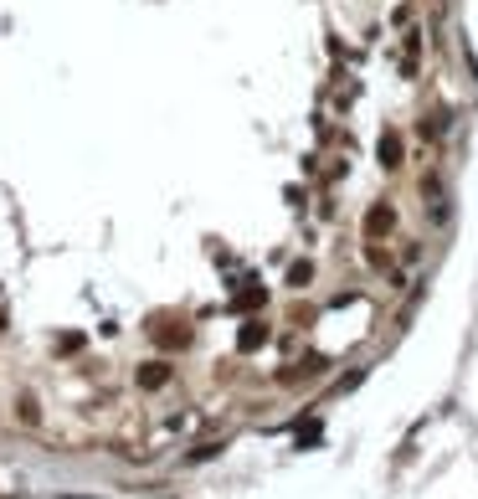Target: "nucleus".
<instances>
[{
	"label": "nucleus",
	"instance_id": "1",
	"mask_svg": "<svg viewBox=\"0 0 478 499\" xmlns=\"http://www.w3.org/2000/svg\"><path fill=\"white\" fill-rule=\"evenodd\" d=\"M391 227H396V206H386V201H381V206H370V216H365V237L376 242V237H386Z\"/></svg>",
	"mask_w": 478,
	"mask_h": 499
},
{
	"label": "nucleus",
	"instance_id": "2",
	"mask_svg": "<svg viewBox=\"0 0 478 499\" xmlns=\"http://www.w3.org/2000/svg\"><path fill=\"white\" fill-rule=\"evenodd\" d=\"M381 165H386V170L401 165V134H391V129L381 134Z\"/></svg>",
	"mask_w": 478,
	"mask_h": 499
},
{
	"label": "nucleus",
	"instance_id": "3",
	"mask_svg": "<svg viewBox=\"0 0 478 499\" xmlns=\"http://www.w3.org/2000/svg\"><path fill=\"white\" fill-rule=\"evenodd\" d=\"M165 381H170V365L165 361H154V365H144V371H139V386H150V391L165 386Z\"/></svg>",
	"mask_w": 478,
	"mask_h": 499
},
{
	"label": "nucleus",
	"instance_id": "4",
	"mask_svg": "<svg viewBox=\"0 0 478 499\" xmlns=\"http://www.w3.org/2000/svg\"><path fill=\"white\" fill-rule=\"evenodd\" d=\"M237 345H242V350H257V345H268V324H247V330L237 335Z\"/></svg>",
	"mask_w": 478,
	"mask_h": 499
},
{
	"label": "nucleus",
	"instance_id": "5",
	"mask_svg": "<svg viewBox=\"0 0 478 499\" xmlns=\"http://www.w3.org/2000/svg\"><path fill=\"white\" fill-rule=\"evenodd\" d=\"M16 417H21V422H42V406H36V397H26V391H21V397H16Z\"/></svg>",
	"mask_w": 478,
	"mask_h": 499
},
{
	"label": "nucleus",
	"instance_id": "6",
	"mask_svg": "<svg viewBox=\"0 0 478 499\" xmlns=\"http://www.w3.org/2000/svg\"><path fill=\"white\" fill-rule=\"evenodd\" d=\"M309 278H314V262H294L288 268V288H309Z\"/></svg>",
	"mask_w": 478,
	"mask_h": 499
},
{
	"label": "nucleus",
	"instance_id": "7",
	"mask_svg": "<svg viewBox=\"0 0 478 499\" xmlns=\"http://www.w3.org/2000/svg\"><path fill=\"white\" fill-rule=\"evenodd\" d=\"M262 299H268V288H242V294H237V309H257Z\"/></svg>",
	"mask_w": 478,
	"mask_h": 499
}]
</instances>
